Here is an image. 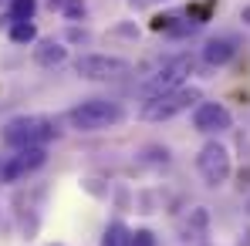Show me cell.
<instances>
[{
	"mask_svg": "<svg viewBox=\"0 0 250 246\" xmlns=\"http://www.w3.org/2000/svg\"><path fill=\"white\" fill-rule=\"evenodd\" d=\"M54 135H58V128H54L51 118H44V115H21V118L3 125L0 138L10 149H44V142H51Z\"/></svg>",
	"mask_w": 250,
	"mask_h": 246,
	"instance_id": "6da1fadb",
	"label": "cell"
},
{
	"mask_svg": "<svg viewBox=\"0 0 250 246\" xmlns=\"http://www.w3.org/2000/svg\"><path fill=\"white\" fill-rule=\"evenodd\" d=\"M122 118H125L122 105L105 101V98L82 101L78 108H71V112H68V125H71V128H78V132H102V128H115Z\"/></svg>",
	"mask_w": 250,
	"mask_h": 246,
	"instance_id": "7a4b0ae2",
	"label": "cell"
},
{
	"mask_svg": "<svg viewBox=\"0 0 250 246\" xmlns=\"http://www.w3.org/2000/svg\"><path fill=\"white\" fill-rule=\"evenodd\" d=\"M189 75H193V57H189V54H179V57L166 61V64L146 81V88H142L146 101H149V98H159V95H172V91H179L183 81H186Z\"/></svg>",
	"mask_w": 250,
	"mask_h": 246,
	"instance_id": "3957f363",
	"label": "cell"
},
{
	"mask_svg": "<svg viewBox=\"0 0 250 246\" xmlns=\"http://www.w3.org/2000/svg\"><path fill=\"white\" fill-rule=\"evenodd\" d=\"M196 101H200V91H196V88H179V91H172V95L149 98L139 115H142L146 122H166V118H176L179 112H186L189 105H196Z\"/></svg>",
	"mask_w": 250,
	"mask_h": 246,
	"instance_id": "277c9868",
	"label": "cell"
},
{
	"mask_svg": "<svg viewBox=\"0 0 250 246\" xmlns=\"http://www.w3.org/2000/svg\"><path fill=\"white\" fill-rule=\"evenodd\" d=\"M75 71L88 78V81H115V78H125L132 68L122 57H108V54H84L75 61Z\"/></svg>",
	"mask_w": 250,
	"mask_h": 246,
	"instance_id": "5b68a950",
	"label": "cell"
},
{
	"mask_svg": "<svg viewBox=\"0 0 250 246\" xmlns=\"http://www.w3.org/2000/svg\"><path fill=\"white\" fill-rule=\"evenodd\" d=\"M196 169L207 179V186H223L230 179V152L220 142H207L196 155Z\"/></svg>",
	"mask_w": 250,
	"mask_h": 246,
	"instance_id": "8992f818",
	"label": "cell"
},
{
	"mask_svg": "<svg viewBox=\"0 0 250 246\" xmlns=\"http://www.w3.org/2000/svg\"><path fill=\"white\" fill-rule=\"evenodd\" d=\"M230 112L220 105V101H203V105H196V112H193V128L196 132H203V135H220V132H230Z\"/></svg>",
	"mask_w": 250,
	"mask_h": 246,
	"instance_id": "52a82bcc",
	"label": "cell"
},
{
	"mask_svg": "<svg viewBox=\"0 0 250 246\" xmlns=\"http://www.w3.org/2000/svg\"><path fill=\"white\" fill-rule=\"evenodd\" d=\"M47 159V152L44 149H17V155H10L3 169H0V175H3V182H21L24 175H31V172H38Z\"/></svg>",
	"mask_w": 250,
	"mask_h": 246,
	"instance_id": "ba28073f",
	"label": "cell"
},
{
	"mask_svg": "<svg viewBox=\"0 0 250 246\" xmlns=\"http://www.w3.org/2000/svg\"><path fill=\"white\" fill-rule=\"evenodd\" d=\"M237 54V44L230 41V38H213V41H207V47H203V57H207V64H227L230 57Z\"/></svg>",
	"mask_w": 250,
	"mask_h": 246,
	"instance_id": "9c48e42d",
	"label": "cell"
},
{
	"mask_svg": "<svg viewBox=\"0 0 250 246\" xmlns=\"http://www.w3.org/2000/svg\"><path fill=\"white\" fill-rule=\"evenodd\" d=\"M34 57H38V64H44V68H54V64H64L68 47L58 44V41H41V44H38V51H34Z\"/></svg>",
	"mask_w": 250,
	"mask_h": 246,
	"instance_id": "30bf717a",
	"label": "cell"
},
{
	"mask_svg": "<svg viewBox=\"0 0 250 246\" xmlns=\"http://www.w3.org/2000/svg\"><path fill=\"white\" fill-rule=\"evenodd\" d=\"M47 7L58 10V14L68 17V20H84V3L82 0H47Z\"/></svg>",
	"mask_w": 250,
	"mask_h": 246,
	"instance_id": "8fae6325",
	"label": "cell"
},
{
	"mask_svg": "<svg viewBox=\"0 0 250 246\" xmlns=\"http://www.w3.org/2000/svg\"><path fill=\"white\" fill-rule=\"evenodd\" d=\"M34 38H38V27L31 20H14L10 24V41L14 44H31Z\"/></svg>",
	"mask_w": 250,
	"mask_h": 246,
	"instance_id": "7c38bea8",
	"label": "cell"
},
{
	"mask_svg": "<svg viewBox=\"0 0 250 246\" xmlns=\"http://www.w3.org/2000/svg\"><path fill=\"white\" fill-rule=\"evenodd\" d=\"M128 240H132V233L125 229L122 223H112L105 229V236H102V246H128Z\"/></svg>",
	"mask_w": 250,
	"mask_h": 246,
	"instance_id": "4fadbf2b",
	"label": "cell"
},
{
	"mask_svg": "<svg viewBox=\"0 0 250 246\" xmlns=\"http://www.w3.org/2000/svg\"><path fill=\"white\" fill-rule=\"evenodd\" d=\"M38 10V0H10V20H31Z\"/></svg>",
	"mask_w": 250,
	"mask_h": 246,
	"instance_id": "5bb4252c",
	"label": "cell"
},
{
	"mask_svg": "<svg viewBox=\"0 0 250 246\" xmlns=\"http://www.w3.org/2000/svg\"><path fill=\"white\" fill-rule=\"evenodd\" d=\"M128 246H156V236H152L149 229H135L132 240H128Z\"/></svg>",
	"mask_w": 250,
	"mask_h": 246,
	"instance_id": "9a60e30c",
	"label": "cell"
},
{
	"mask_svg": "<svg viewBox=\"0 0 250 246\" xmlns=\"http://www.w3.org/2000/svg\"><path fill=\"white\" fill-rule=\"evenodd\" d=\"M240 20H244V24L250 27V7H244V10H240Z\"/></svg>",
	"mask_w": 250,
	"mask_h": 246,
	"instance_id": "2e32d148",
	"label": "cell"
},
{
	"mask_svg": "<svg viewBox=\"0 0 250 246\" xmlns=\"http://www.w3.org/2000/svg\"><path fill=\"white\" fill-rule=\"evenodd\" d=\"M247 212H250V203H247Z\"/></svg>",
	"mask_w": 250,
	"mask_h": 246,
	"instance_id": "e0dca14e",
	"label": "cell"
}]
</instances>
